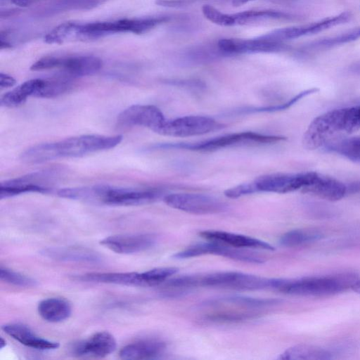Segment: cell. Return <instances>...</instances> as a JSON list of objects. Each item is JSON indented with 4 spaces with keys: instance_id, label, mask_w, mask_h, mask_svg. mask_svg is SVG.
<instances>
[{
    "instance_id": "cell-1",
    "label": "cell",
    "mask_w": 360,
    "mask_h": 360,
    "mask_svg": "<svg viewBox=\"0 0 360 360\" xmlns=\"http://www.w3.org/2000/svg\"><path fill=\"white\" fill-rule=\"evenodd\" d=\"M122 140L121 135H82L33 146L20 155V159L27 163L36 164L59 158H78L113 148Z\"/></svg>"
},
{
    "instance_id": "cell-2",
    "label": "cell",
    "mask_w": 360,
    "mask_h": 360,
    "mask_svg": "<svg viewBox=\"0 0 360 360\" xmlns=\"http://www.w3.org/2000/svg\"><path fill=\"white\" fill-rule=\"evenodd\" d=\"M360 129V105L333 109L315 117L302 137L304 146L317 149L332 141V138L351 134Z\"/></svg>"
},
{
    "instance_id": "cell-3",
    "label": "cell",
    "mask_w": 360,
    "mask_h": 360,
    "mask_svg": "<svg viewBox=\"0 0 360 360\" xmlns=\"http://www.w3.org/2000/svg\"><path fill=\"white\" fill-rule=\"evenodd\" d=\"M358 278L355 274L349 272L296 278H271L270 288L291 295L323 297L351 288Z\"/></svg>"
},
{
    "instance_id": "cell-4",
    "label": "cell",
    "mask_w": 360,
    "mask_h": 360,
    "mask_svg": "<svg viewBox=\"0 0 360 360\" xmlns=\"http://www.w3.org/2000/svg\"><path fill=\"white\" fill-rule=\"evenodd\" d=\"M271 278L238 271H217L205 275L182 276L167 281V286L184 289L211 287L233 290H253L270 288Z\"/></svg>"
},
{
    "instance_id": "cell-5",
    "label": "cell",
    "mask_w": 360,
    "mask_h": 360,
    "mask_svg": "<svg viewBox=\"0 0 360 360\" xmlns=\"http://www.w3.org/2000/svg\"><path fill=\"white\" fill-rule=\"evenodd\" d=\"M285 137L267 135L254 131H243L218 136L193 143H166L154 146L155 148H181L195 151H213L222 148L240 146L274 144L285 141Z\"/></svg>"
},
{
    "instance_id": "cell-6",
    "label": "cell",
    "mask_w": 360,
    "mask_h": 360,
    "mask_svg": "<svg viewBox=\"0 0 360 360\" xmlns=\"http://www.w3.org/2000/svg\"><path fill=\"white\" fill-rule=\"evenodd\" d=\"M169 19V16L161 15L82 23V30L86 39L89 40L115 33L131 32L141 34L168 22Z\"/></svg>"
},
{
    "instance_id": "cell-7",
    "label": "cell",
    "mask_w": 360,
    "mask_h": 360,
    "mask_svg": "<svg viewBox=\"0 0 360 360\" xmlns=\"http://www.w3.org/2000/svg\"><path fill=\"white\" fill-rule=\"evenodd\" d=\"M102 65L101 59L94 56H47L34 63L30 70L41 71L56 68L70 77H84L96 73Z\"/></svg>"
},
{
    "instance_id": "cell-8",
    "label": "cell",
    "mask_w": 360,
    "mask_h": 360,
    "mask_svg": "<svg viewBox=\"0 0 360 360\" xmlns=\"http://www.w3.org/2000/svg\"><path fill=\"white\" fill-rule=\"evenodd\" d=\"M311 172L275 173L261 176L247 183L248 193L259 192L287 193L302 189L308 183Z\"/></svg>"
},
{
    "instance_id": "cell-9",
    "label": "cell",
    "mask_w": 360,
    "mask_h": 360,
    "mask_svg": "<svg viewBox=\"0 0 360 360\" xmlns=\"http://www.w3.org/2000/svg\"><path fill=\"white\" fill-rule=\"evenodd\" d=\"M204 255H215L253 264H262L264 262V258L255 252L210 240L188 247L175 253L172 257L175 259H187Z\"/></svg>"
},
{
    "instance_id": "cell-10",
    "label": "cell",
    "mask_w": 360,
    "mask_h": 360,
    "mask_svg": "<svg viewBox=\"0 0 360 360\" xmlns=\"http://www.w3.org/2000/svg\"><path fill=\"white\" fill-rule=\"evenodd\" d=\"M163 200L170 207L195 214H217L226 209L219 199L200 193H171L165 195Z\"/></svg>"
},
{
    "instance_id": "cell-11",
    "label": "cell",
    "mask_w": 360,
    "mask_h": 360,
    "mask_svg": "<svg viewBox=\"0 0 360 360\" xmlns=\"http://www.w3.org/2000/svg\"><path fill=\"white\" fill-rule=\"evenodd\" d=\"M161 193L155 190L120 188L98 184V202L108 205L129 206L153 202Z\"/></svg>"
},
{
    "instance_id": "cell-12",
    "label": "cell",
    "mask_w": 360,
    "mask_h": 360,
    "mask_svg": "<svg viewBox=\"0 0 360 360\" xmlns=\"http://www.w3.org/2000/svg\"><path fill=\"white\" fill-rule=\"evenodd\" d=\"M214 119L201 115H188L166 120L159 134L173 137H188L207 134L221 128Z\"/></svg>"
},
{
    "instance_id": "cell-13",
    "label": "cell",
    "mask_w": 360,
    "mask_h": 360,
    "mask_svg": "<svg viewBox=\"0 0 360 360\" xmlns=\"http://www.w3.org/2000/svg\"><path fill=\"white\" fill-rule=\"evenodd\" d=\"M351 18L352 14L350 12H342L311 23L274 30L262 36L269 40L283 43L285 41L314 34L345 24L349 21Z\"/></svg>"
},
{
    "instance_id": "cell-14",
    "label": "cell",
    "mask_w": 360,
    "mask_h": 360,
    "mask_svg": "<svg viewBox=\"0 0 360 360\" xmlns=\"http://www.w3.org/2000/svg\"><path fill=\"white\" fill-rule=\"evenodd\" d=\"M162 111L152 105H133L122 110L117 116L120 127L139 126L158 133L166 121Z\"/></svg>"
},
{
    "instance_id": "cell-15",
    "label": "cell",
    "mask_w": 360,
    "mask_h": 360,
    "mask_svg": "<svg viewBox=\"0 0 360 360\" xmlns=\"http://www.w3.org/2000/svg\"><path fill=\"white\" fill-rule=\"evenodd\" d=\"M217 46L225 54L249 53H274L286 49L283 42L269 40L262 35L253 39L224 38L219 40Z\"/></svg>"
},
{
    "instance_id": "cell-16",
    "label": "cell",
    "mask_w": 360,
    "mask_h": 360,
    "mask_svg": "<svg viewBox=\"0 0 360 360\" xmlns=\"http://www.w3.org/2000/svg\"><path fill=\"white\" fill-rule=\"evenodd\" d=\"M156 242L153 233H127L106 237L100 244L118 254H133L151 248Z\"/></svg>"
},
{
    "instance_id": "cell-17",
    "label": "cell",
    "mask_w": 360,
    "mask_h": 360,
    "mask_svg": "<svg viewBox=\"0 0 360 360\" xmlns=\"http://www.w3.org/2000/svg\"><path fill=\"white\" fill-rule=\"evenodd\" d=\"M116 348V340L106 331L94 333L89 338L74 342L70 352L76 356L103 358L112 353Z\"/></svg>"
},
{
    "instance_id": "cell-18",
    "label": "cell",
    "mask_w": 360,
    "mask_h": 360,
    "mask_svg": "<svg viewBox=\"0 0 360 360\" xmlns=\"http://www.w3.org/2000/svg\"><path fill=\"white\" fill-rule=\"evenodd\" d=\"M302 192L329 201H337L347 194V186L335 178L311 172Z\"/></svg>"
},
{
    "instance_id": "cell-19",
    "label": "cell",
    "mask_w": 360,
    "mask_h": 360,
    "mask_svg": "<svg viewBox=\"0 0 360 360\" xmlns=\"http://www.w3.org/2000/svg\"><path fill=\"white\" fill-rule=\"evenodd\" d=\"M199 235L207 240L222 243L237 248H255L265 250H274L268 243L248 236L224 231L206 230Z\"/></svg>"
},
{
    "instance_id": "cell-20",
    "label": "cell",
    "mask_w": 360,
    "mask_h": 360,
    "mask_svg": "<svg viewBox=\"0 0 360 360\" xmlns=\"http://www.w3.org/2000/svg\"><path fill=\"white\" fill-rule=\"evenodd\" d=\"M165 342L155 338L143 339L123 347L120 351L122 359H157L165 353Z\"/></svg>"
},
{
    "instance_id": "cell-21",
    "label": "cell",
    "mask_w": 360,
    "mask_h": 360,
    "mask_svg": "<svg viewBox=\"0 0 360 360\" xmlns=\"http://www.w3.org/2000/svg\"><path fill=\"white\" fill-rule=\"evenodd\" d=\"M1 329L6 334L19 342L20 344L39 350L55 349L59 343L48 340L38 336L27 326L19 323L5 324Z\"/></svg>"
},
{
    "instance_id": "cell-22",
    "label": "cell",
    "mask_w": 360,
    "mask_h": 360,
    "mask_svg": "<svg viewBox=\"0 0 360 360\" xmlns=\"http://www.w3.org/2000/svg\"><path fill=\"white\" fill-rule=\"evenodd\" d=\"M44 257L65 262L96 264L102 261L101 255L90 249L81 247H51L40 251Z\"/></svg>"
},
{
    "instance_id": "cell-23",
    "label": "cell",
    "mask_w": 360,
    "mask_h": 360,
    "mask_svg": "<svg viewBox=\"0 0 360 360\" xmlns=\"http://www.w3.org/2000/svg\"><path fill=\"white\" fill-rule=\"evenodd\" d=\"M231 16L232 26L250 25L271 20H293L299 18L297 15L273 9L244 11L231 13Z\"/></svg>"
},
{
    "instance_id": "cell-24",
    "label": "cell",
    "mask_w": 360,
    "mask_h": 360,
    "mask_svg": "<svg viewBox=\"0 0 360 360\" xmlns=\"http://www.w3.org/2000/svg\"><path fill=\"white\" fill-rule=\"evenodd\" d=\"M75 278L86 282L143 287L141 273L139 272L89 273Z\"/></svg>"
},
{
    "instance_id": "cell-25",
    "label": "cell",
    "mask_w": 360,
    "mask_h": 360,
    "mask_svg": "<svg viewBox=\"0 0 360 360\" xmlns=\"http://www.w3.org/2000/svg\"><path fill=\"white\" fill-rule=\"evenodd\" d=\"M44 81V79H32L22 83L1 97V105L14 108L24 103L30 96L37 97Z\"/></svg>"
},
{
    "instance_id": "cell-26",
    "label": "cell",
    "mask_w": 360,
    "mask_h": 360,
    "mask_svg": "<svg viewBox=\"0 0 360 360\" xmlns=\"http://www.w3.org/2000/svg\"><path fill=\"white\" fill-rule=\"evenodd\" d=\"M37 311L44 320L50 323H58L69 318L72 307L63 298L49 297L39 303Z\"/></svg>"
},
{
    "instance_id": "cell-27",
    "label": "cell",
    "mask_w": 360,
    "mask_h": 360,
    "mask_svg": "<svg viewBox=\"0 0 360 360\" xmlns=\"http://www.w3.org/2000/svg\"><path fill=\"white\" fill-rule=\"evenodd\" d=\"M360 39V27L342 34L309 42L300 49L302 53H314L337 47Z\"/></svg>"
},
{
    "instance_id": "cell-28",
    "label": "cell",
    "mask_w": 360,
    "mask_h": 360,
    "mask_svg": "<svg viewBox=\"0 0 360 360\" xmlns=\"http://www.w3.org/2000/svg\"><path fill=\"white\" fill-rule=\"evenodd\" d=\"M282 360H328L333 354L326 349L311 345H297L283 351L278 357Z\"/></svg>"
},
{
    "instance_id": "cell-29",
    "label": "cell",
    "mask_w": 360,
    "mask_h": 360,
    "mask_svg": "<svg viewBox=\"0 0 360 360\" xmlns=\"http://www.w3.org/2000/svg\"><path fill=\"white\" fill-rule=\"evenodd\" d=\"M44 40L49 44H61L71 41H84L85 37L82 30V23L65 22L47 33Z\"/></svg>"
},
{
    "instance_id": "cell-30",
    "label": "cell",
    "mask_w": 360,
    "mask_h": 360,
    "mask_svg": "<svg viewBox=\"0 0 360 360\" xmlns=\"http://www.w3.org/2000/svg\"><path fill=\"white\" fill-rule=\"evenodd\" d=\"M323 234L316 229H299L284 233L279 240L281 245L295 248L319 240Z\"/></svg>"
},
{
    "instance_id": "cell-31",
    "label": "cell",
    "mask_w": 360,
    "mask_h": 360,
    "mask_svg": "<svg viewBox=\"0 0 360 360\" xmlns=\"http://www.w3.org/2000/svg\"><path fill=\"white\" fill-rule=\"evenodd\" d=\"M326 148L355 162H360V136L331 141Z\"/></svg>"
},
{
    "instance_id": "cell-32",
    "label": "cell",
    "mask_w": 360,
    "mask_h": 360,
    "mask_svg": "<svg viewBox=\"0 0 360 360\" xmlns=\"http://www.w3.org/2000/svg\"><path fill=\"white\" fill-rule=\"evenodd\" d=\"M108 1V0H58L48 5L40 12L43 14H51L67 11L91 10L102 5Z\"/></svg>"
},
{
    "instance_id": "cell-33",
    "label": "cell",
    "mask_w": 360,
    "mask_h": 360,
    "mask_svg": "<svg viewBox=\"0 0 360 360\" xmlns=\"http://www.w3.org/2000/svg\"><path fill=\"white\" fill-rule=\"evenodd\" d=\"M71 81L66 77L45 79L44 84L38 93L39 98H54L70 91Z\"/></svg>"
},
{
    "instance_id": "cell-34",
    "label": "cell",
    "mask_w": 360,
    "mask_h": 360,
    "mask_svg": "<svg viewBox=\"0 0 360 360\" xmlns=\"http://www.w3.org/2000/svg\"><path fill=\"white\" fill-rule=\"evenodd\" d=\"M49 191L45 186L37 185H25L15 184L8 180L0 184V199L7 198L26 193H44Z\"/></svg>"
},
{
    "instance_id": "cell-35",
    "label": "cell",
    "mask_w": 360,
    "mask_h": 360,
    "mask_svg": "<svg viewBox=\"0 0 360 360\" xmlns=\"http://www.w3.org/2000/svg\"><path fill=\"white\" fill-rule=\"evenodd\" d=\"M178 271L175 267H160L141 273L143 286H156L166 282Z\"/></svg>"
},
{
    "instance_id": "cell-36",
    "label": "cell",
    "mask_w": 360,
    "mask_h": 360,
    "mask_svg": "<svg viewBox=\"0 0 360 360\" xmlns=\"http://www.w3.org/2000/svg\"><path fill=\"white\" fill-rule=\"evenodd\" d=\"M0 278L1 281L16 286L34 287L37 285L35 279L2 266L0 268Z\"/></svg>"
},
{
    "instance_id": "cell-37",
    "label": "cell",
    "mask_w": 360,
    "mask_h": 360,
    "mask_svg": "<svg viewBox=\"0 0 360 360\" xmlns=\"http://www.w3.org/2000/svg\"><path fill=\"white\" fill-rule=\"evenodd\" d=\"M318 90L319 89L316 88H312L310 89H307V90H305V91H303L299 93L298 94H297L296 96H295L294 97H292V98H290V100H288V101H286L283 103L278 104V105H270L268 107L250 108V109H247L245 111L248 112H274V111H278V110H283L287 109L289 107L292 106V105H294L295 103H297L298 101H300L302 98H304L309 94L316 93V91H318Z\"/></svg>"
},
{
    "instance_id": "cell-38",
    "label": "cell",
    "mask_w": 360,
    "mask_h": 360,
    "mask_svg": "<svg viewBox=\"0 0 360 360\" xmlns=\"http://www.w3.org/2000/svg\"><path fill=\"white\" fill-rule=\"evenodd\" d=\"M202 11L208 20L216 25L224 27L232 26L231 13H223L208 4L202 6Z\"/></svg>"
},
{
    "instance_id": "cell-39",
    "label": "cell",
    "mask_w": 360,
    "mask_h": 360,
    "mask_svg": "<svg viewBox=\"0 0 360 360\" xmlns=\"http://www.w3.org/2000/svg\"><path fill=\"white\" fill-rule=\"evenodd\" d=\"M201 0H155V4L160 6L176 8L191 5Z\"/></svg>"
},
{
    "instance_id": "cell-40",
    "label": "cell",
    "mask_w": 360,
    "mask_h": 360,
    "mask_svg": "<svg viewBox=\"0 0 360 360\" xmlns=\"http://www.w3.org/2000/svg\"><path fill=\"white\" fill-rule=\"evenodd\" d=\"M16 83V80L12 76L1 72L0 73V88H8L13 86Z\"/></svg>"
},
{
    "instance_id": "cell-41",
    "label": "cell",
    "mask_w": 360,
    "mask_h": 360,
    "mask_svg": "<svg viewBox=\"0 0 360 360\" xmlns=\"http://www.w3.org/2000/svg\"><path fill=\"white\" fill-rule=\"evenodd\" d=\"M13 4L20 7H27L33 4L45 0H8Z\"/></svg>"
},
{
    "instance_id": "cell-42",
    "label": "cell",
    "mask_w": 360,
    "mask_h": 360,
    "mask_svg": "<svg viewBox=\"0 0 360 360\" xmlns=\"http://www.w3.org/2000/svg\"><path fill=\"white\" fill-rule=\"evenodd\" d=\"M254 1V0H232V5L234 6H240L243 4H245L246 3ZM271 1H290L293 0H271Z\"/></svg>"
},
{
    "instance_id": "cell-43",
    "label": "cell",
    "mask_w": 360,
    "mask_h": 360,
    "mask_svg": "<svg viewBox=\"0 0 360 360\" xmlns=\"http://www.w3.org/2000/svg\"><path fill=\"white\" fill-rule=\"evenodd\" d=\"M349 70L354 74L360 75V60L352 64L349 68Z\"/></svg>"
},
{
    "instance_id": "cell-44",
    "label": "cell",
    "mask_w": 360,
    "mask_h": 360,
    "mask_svg": "<svg viewBox=\"0 0 360 360\" xmlns=\"http://www.w3.org/2000/svg\"><path fill=\"white\" fill-rule=\"evenodd\" d=\"M354 292L360 294V278H358L351 288Z\"/></svg>"
},
{
    "instance_id": "cell-45",
    "label": "cell",
    "mask_w": 360,
    "mask_h": 360,
    "mask_svg": "<svg viewBox=\"0 0 360 360\" xmlns=\"http://www.w3.org/2000/svg\"><path fill=\"white\" fill-rule=\"evenodd\" d=\"M6 346V341L1 338L0 340V349H2Z\"/></svg>"
}]
</instances>
